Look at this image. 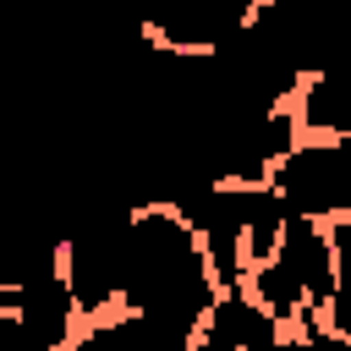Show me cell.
I'll return each mask as SVG.
<instances>
[{
	"mask_svg": "<svg viewBox=\"0 0 351 351\" xmlns=\"http://www.w3.org/2000/svg\"><path fill=\"white\" fill-rule=\"evenodd\" d=\"M219 302V280L208 274L203 241L170 203H137L126 219V291L121 307L143 313L176 335L197 340V324Z\"/></svg>",
	"mask_w": 351,
	"mask_h": 351,
	"instance_id": "6da1fadb",
	"label": "cell"
},
{
	"mask_svg": "<svg viewBox=\"0 0 351 351\" xmlns=\"http://www.w3.org/2000/svg\"><path fill=\"white\" fill-rule=\"evenodd\" d=\"M247 291H252V302L269 313V318H280L285 329H296V318H307L313 307H307V291L269 258V263H252L247 269Z\"/></svg>",
	"mask_w": 351,
	"mask_h": 351,
	"instance_id": "8992f818",
	"label": "cell"
},
{
	"mask_svg": "<svg viewBox=\"0 0 351 351\" xmlns=\"http://www.w3.org/2000/svg\"><path fill=\"white\" fill-rule=\"evenodd\" d=\"M274 263L307 291V307L324 313L329 296H335V247H329V225L324 219H302L291 214L285 219V236L274 247Z\"/></svg>",
	"mask_w": 351,
	"mask_h": 351,
	"instance_id": "277c9868",
	"label": "cell"
},
{
	"mask_svg": "<svg viewBox=\"0 0 351 351\" xmlns=\"http://www.w3.org/2000/svg\"><path fill=\"white\" fill-rule=\"evenodd\" d=\"M291 110H296L302 137H324V143L351 137V77L346 71H313V77H302V88L291 93Z\"/></svg>",
	"mask_w": 351,
	"mask_h": 351,
	"instance_id": "5b68a950",
	"label": "cell"
},
{
	"mask_svg": "<svg viewBox=\"0 0 351 351\" xmlns=\"http://www.w3.org/2000/svg\"><path fill=\"white\" fill-rule=\"evenodd\" d=\"M192 346L197 351H291V329L280 318H269L247 285H236V291H219V302L197 324Z\"/></svg>",
	"mask_w": 351,
	"mask_h": 351,
	"instance_id": "3957f363",
	"label": "cell"
},
{
	"mask_svg": "<svg viewBox=\"0 0 351 351\" xmlns=\"http://www.w3.org/2000/svg\"><path fill=\"white\" fill-rule=\"evenodd\" d=\"M269 186L285 197L291 214L302 219H340L351 214V159L340 143H324V137H302L269 176Z\"/></svg>",
	"mask_w": 351,
	"mask_h": 351,
	"instance_id": "7a4b0ae2",
	"label": "cell"
}]
</instances>
